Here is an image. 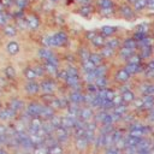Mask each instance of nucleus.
<instances>
[{
  "label": "nucleus",
  "mask_w": 154,
  "mask_h": 154,
  "mask_svg": "<svg viewBox=\"0 0 154 154\" xmlns=\"http://www.w3.org/2000/svg\"><path fill=\"white\" fill-rule=\"evenodd\" d=\"M78 66H79V70H81V75H83V73H88V72H93V71L96 69V66H95L90 60L79 63Z\"/></svg>",
  "instance_id": "obj_38"
},
{
  "label": "nucleus",
  "mask_w": 154,
  "mask_h": 154,
  "mask_svg": "<svg viewBox=\"0 0 154 154\" xmlns=\"http://www.w3.org/2000/svg\"><path fill=\"white\" fill-rule=\"evenodd\" d=\"M41 87V94H48V95H55L59 91V87L61 85L55 78L52 77H43L38 81Z\"/></svg>",
  "instance_id": "obj_4"
},
{
  "label": "nucleus",
  "mask_w": 154,
  "mask_h": 154,
  "mask_svg": "<svg viewBox=\"0 0 154 154\" xmlns=\"http://www.w3.org/2000/svg\"><path fill=\"white\" fill-rule=\"evenodd\" d=\"M141 97H142V102H143V113L154 108V95H144Z\"/></svg>",
  "instance_id": "obj_36"
},
{
  "label": "nucleus",
  "mask_w": 154,
  "mask_h": 154,
  "mask_svg": "<svg viewBox=\"0 0 154 154\" xmlns=\"http://www.w3.org/2000/svg\"><path fill=\"white\" fill-rule=\"evenodd\" d=\"M101 154H123V152L119 148H117L116 146H112V147H108V148L103 149Z\"/></svg>",
  "instance_id": "obj_50"
},
{
  "label": "nucleus",
  "mask_w": 154,
  "mask_h": 154,
  "mask_svg": "<svg viewBox=\"0 0 154 154\" xmlns=\"http://www.w3.org/2000/svg\"><path fill=\"white\" fill-rule=\"evenodd\" d=\"M100 52V54L102 55V58L105 59V61H107V63H109V61H112V60H116V58H117V51H114V49H112V48H109V47H103L102 49H100L99 51Z\"/></svg>",
  "instance_id": "obj_28"
},
{
  "label": "nucleus",
  "mask_w": 154,
  "mask_h": 154,
  "mask_svg": "<svg viewBox=\"0 0 154 154\" xmlns=\"http://www.w3.org/2000/svg\"><path fill=\"white\" fill-rule=\"evenodd\" d=\"M43 64V67H45V71H46V76L47 77H52V78H55L58 72L60 71L61 66L59 65H55L53 63H49V61H46V63H42Z\"/></svg>",
  "instance_id": "obj_24"
},
{
  "label": "nucleus",
  "mask_w": 154,
  "mask_h": 154,
  "mask_svg": "<svg viewBox=\"0 0 154 154\" xmlns=\"http://www.w3.org/2000/svg\"><path fill=\"white\" fill-rule=\"evenodd\" d=\"M152 154H154V138H153V143H152Z\"/></svg>",
  "instance_id": "obj_61"
},
{
  "label": "nucleus",
  "mask_w": 154,
  "mask_h": 154,
  "mask_svg": "<svg viewBox=\"0 0 154 154\" xmlns=\"http://www.w3.org/2000/svg\"><path fill=\"white\" fill-rule=\"evenodd\" d=\"M66 95L71 103L83 106L84 105V90H66Z\"/></svg>",
  "instance_id": "obj_15"
},
{
  "label": "nucleus",
  "mask_w": 154,
  "mask_h": 154,
  "mask_svg": "<svg viewBox=\"0 0 154 154\" xmlns=\"http://www.w3.org/2000/svg\"><path fill=\"white\" fill-rule=\"evenodd\" d=\"M99 35V29H91V30H87L83 32L82 35V38H83V42L84 43H90L96 36Z\"/></svg>",
  "instance_id": "obj_37"
},
{
  "label": "nucleus",
  "mask_w": 154,
  "mask_h": 154,
  "mask_svg": "<svg viewBox=\"0 0 154 154\" xmlns=\"http://www.w3.org/2000/svg\"><path fill=\"white\" fill-rule=\"evenodd\" d=\"M0 31H1L2 36L6 37V38H13V37H16L19 34V30H18V28L16 26V24L13 22L10 23V24H7L2 29H0Z\"/></svg>",
  "instance_id": "obj_21"
},
{
  "label": "nucleus",
  "mask_w": 154,
  "mask_h": 154,
  "mask_svg": "<svg viewBox=\"0 0 154 154\" xmlns=\"http://www.w3.org/2000/svg\"><path fill=\"white\" fill-rule=\"evenodd\" d=\"M96 14L101 18H114L117 17V6L118 2L114 0H95Z\"/></svg>",
  "instance_id": "obj_1"
},
{
  "label": "nucleus",
  "mask_w": 154,
  "mask_h": 154,
  "mask_svg": "<svg viewBox=\"0 0 154 154\" xmlns=\"http://www.w3.org/2000/svg\"><path fill=\"white\" fill-rule=\"evenodd\" d=\"M119 31H120V28L119 26H114V25H103V26H101L99 29V34L102 35L106 38L118 35Z\"/></svg>",
  "instance_id": "obj_22"
},
{
  "label": "nucleus",
  "mask_w": 154,
  "mask_h": 154,
  "mask_svg": "<svg viewBox=\"0 0 154 154\" xmlns=\"http://www.w3.org/2000/svg\"><path fill=\"white\" fill-rule=\"evenodd\" d=\"M52 40H53V49H65L70 43V35L67 31L59 29L52 32Z\"/></svg>",
  "instance_id": "obj_3"
},
{
  "label": "nucleus",
  "mask_w": 154,
  "mask_h": 154,
  "mask_svg": "<svg viewBox=\"0 0 154 154\" xmlns=\"http://www.w3.org/2000/svg\"><path fill=\"white\" fill-rule=\"evenodd\" d=\"M25 20H26V24H28V30L29 32H37L41 26H42V19H41V16L34 11H30V12H26V16H25Z\"/></svg>",
  "instance_id": "obj_7"
},
{
  "label": "nucleus",
  "mask_w": 154,
  "mask_h": 154,
  "mask_svg": "<svg viewBox=\"0 0 154 154\" xmlns=\"http://www.w3.org/2000/svg\"><path fill=\"white\" fill-rule=\"evenodd\" d=\"M6 106H8L13 112H16V113L19 116L20 113H23V112L25 111L26 101L23 100V99L19 97V96H13V97H11V99L7 101V105H6Z\"/></svg>",
  "instance_id": "obj_12"
},
{
  "label": "nucleus",
  "mask_w": 154,
  "mask_h": 154,
  "mask_svg": "<svg viewBox=\"0 0 154 154\" xmlns=\"http://www.w3.org/2000/svg\"><path fill=\"white\" fill-rule=\"evenodd\" d=\"M130 111H131V107H130L129 105H126V103H122V105L116 106V107L113 108V112L117 113L118 116H120L122 118H123L125 114H128Z\"/></svg>",
  "instance_id": "obj_43"
},
{
  "label": "nucleus",
  "mask_w": 154,
  "mask_h": 154,
  "mask_svg": "<svg viewBox=\"0 0 154 154\" xmlns=\"http://www.w3.org/2000/svg\"><path fill=\"white\" fill-rule=\"evenodd\" d=\"M122 47L128 48V49H131V51H135V52H138V43L136 42V40L132 36H125V37H123Z\"/></svg>",
  "instance_id": "obj_30"
},
{
  "label": "nucleus",
  "mask_w": 154,
  "mask_h": 154,
  "mask_svg": "<svg viewBox=\"0 0 154 154\" xmlns=\"http://www.w3.org/2000/svg\"><path fill=\"white\" fill-rule=\"evenodd\" d=\"M123 1H125V2H129V4H131V5H132V4H134L136 0H123Z\"/></svg>",
  "instance_id": "obj_60"
},
{
  "label": "nucleus",
  "mask_w": 154,
  "mask_h": 154,
  "mask_svg": "<svg viewBox=\"0 0 154 154\" xmlns=\"http://www.w3.org/2000/svg\"><path fill=\"white\" fill-rule=\"evenodd\" d=\"M5 52H6V54L7 55H10V57H16L17 54H19L20 53V51H22V45L18 42V41H16V40H8L6 43H5Z\"/></svg>",
  "instance_id": "obj_16"
},
{
  "label": "nucleus",
  "mask_w": 154,
  "mask_h": 154,
  "mask_svg": "<svg viewBox=\"0 0 154 154\" xmlns=\"http://www.w3.org/2000/svg\"><path fill=\"white\" fill-rule=\"evenodd\" d=\"M31 65H32V67H34V70H35V72H36V75H37V77H38V81L42 79L43 77H46V71H45L43 64H42L41 61L36 60V61H34Z\"/></svg>",
  "instance_id": "obj_39"
},
{
  "label": "nucleus",
  "mask_w": 154,
  "mask_h": 154,
  "mask_svg": "<svg viewBox=\"0 0 154 154\" xmlns=\"http://www.w3.org/2000/svg\"><path fill=\"white\" fill-rule=\"evenodd\" d=\"M48 154H66V147L58 142L48 147Z\"/></svg>",
  "instance_id": "obj_40"
},
{
  "label": "nucleus",
  "mask_w": 154,
  "mask_h": 154,
  "mask_svg": "<svg viewBox=\"0 0 154 154\" xmlns=\"http://www.w3.org/2000/svg\"><path fill=\"white\" fill-rule=\"evenodd\" d=\"M18 119V114L13 112L8 106H2L0 109V123H10L13 124Z\"/></svg>",
  "instance_id": "obj_13"
},
{
  "label": "nucleus",
  "mask_w": 154,
  "mask_h": 154,
  "mask_svg": "<svg viewBox=\"0 0 154 154\" xmlns=\"http://www.w3.org/2000/svg\"><path fill=\"white\" fill-rule=\"evenodd\" d=\"M31 153H32V154H48V146H47L46 143L35 146V148L32 149Z\"/></svg>",
  "instance_id": "obj_48"
},
{
  "label": "nucleus",
  "mask_w": 154,
  "mask_h": 154,
  "mask_svg": "<svg viewBox=\"0 0 154 154\" xmlns=\"http://www.w3.org/2000/svg\"><path fill=\"white\" fill-rule=\"evenodd\" d=\"M71 146L75 148V150L79 154H85L89 152V149L91 148V144L89 143V141L83 136V137H77V138H72V143Z\"/></svg>",
  "instance_id": "obj_11"
},
{
  "label": "nucleus",
  "mask_w": 154,
  "mask_h": 154,
  "mask_svg": "<svg viewBox=\"0 0 154 154\" xmlns=\"http://www.w3.org/2000/svg\"><path fill=\"white\" fill-rule=\"evenodd\" d=\"M57 113H59V112H57L51 105H46V103H43L42 109H41V113H40V118L43 119L45 122H47V120H51Z\"/></svg>",
  "instance_id": "obj_23"
},
{
  "label": "nucleus",
  "mask_w": 154,
  "mask_h": 154,
  "mask_svg": "<svg viewBox=\"0 0 154 154\" xmlns=\"http://www.w3.org/2000/svg\"><path fill=\"white\" fill-rule=\"evenodd\" d=\"M23 78L25 82H30V81H38V77L32 67L31 64L26 65L24 69H23Z\"/></svg>",
  "instance_id": "obj_26"
},
{
  "label": "nucleus",
  "mask_w": 154,
  "mask_h": 154,
  "mask_svg": "<svg viewBox=\"0 0 154 154\" xmlns=\"http://www.w3.org/2000/svg\"><path fill=\"white\" fill-rule=\"evenodd\" d=\"M42 106H43V103H42L38 99H30V100L26 102V107H25L24 113H26L30 118L40 117Z\"/></svg>",
  "instance_id": "obj_8"
},
{
  "label": "nucleus",
  "mask_w": 154,
  "mask_h": 154,
  "mask_svg": "<svg viewBox=\"0 0 154 154\" xmlns=\"http://www.w3.org/2000/svg\"><path fill=\"white\" fill-rule=\"evenodd\" d=\"M12 154H32L31 152H25L23 149H17V150H13Z\"/></svg>",
  "instance_id": "obj_56"
},
{
  "label": "nucleus",
  "mask_w": 154,
  "mask_h": 154,
  "mask_svg": "<svg viewBox=\"0 0 154 154\" xmlns=\"http://www.w3.org/2000/svg\"><path fill=\"white\" fill-rule=\"evenodd\" d=\"M0 154H12V150L7 147H0Z\"/></svg>",
  "instance_id": "obj_55"
},
{
  "label": "nucleus",
  "mask_w": 154,
  "mask_h": 154,
  "mask_svg": "<svg viewBox=\"0 0 154 154\" xmlns=\"http://www.w3.org/2000/svg\"><path fill=\"white\" fill-rule=\"evenodd\" d=\"M13 23H14V24H16V26L18 28L19 32H25V31H28V32H29V30H28V24H26L25 18L19 19V20H16V22H13Z\"/></svg>",
  "instance_id": "obj_49"
},
{
  "label": "nucleus",
  "mask_w": 154,
  "mask_h": 154,
  "mask_svg": "<svg viewBox=\"0 0 154 154\" xmlns=\"http://www.w3.org/2000/svg\"><path fill=\"white\" fill-rule=\"evenodd\" d=\"M89 60H90L95 66H100V65H102L103 63H106L99 51H93L91 54H90V59H89Z\"/></svg>",
  "instance_id": "obj_41"
},
{
  "label": "nucleus",
  "mask_w": 154,
  "mask_h": 154,
  "mask_svg": "<svg viewBox=\"0 0 154 154\" xmlns=\"http://www.w3.org/2000/svg\"><path fill=\"white\" fill-rule=\"evenodd\" d=\"M150 34L154 36V22L150 24Z\"/></svg>",
  "instance_id": "obj_58"
},
{
  "label": "nucleus",
  "mask_w": 154,
  "mask_h": 154,
  "mask_svg": "<svg viewBox=\"0 0 154 154\" xmlns=\"http://www.w3.org/2000/svg\"><path fill=\"white\" fill-rule=\"evenodd\" d=\"M76 12L85 18V19H90L95 13H96V7L95 5H84V6H77L76 7Z\"/></svg>",
  "instance_id": "obj_18"
},
{
  "label": "nucleus",
  "mask_w": 154,
  "mask_h": 154,
  "mask_svg": "<svg viewBox=\"0 0 154 154\" xmlns=\"http://www.w3.org/2000/svg\"><path fill=\"white\" fill-rule=\"evenodd\" d=\"M144 116H146V117H144L146 123H148V124H150V125H154V108H152L150 111L146 112Z\"/></svg>",
  "instance_id": "obj_51"
},
{
  "label": "nucleus",
  "mask_w": 154,
  "mask_h": 154,
  "mask_svg": "<svg viewBox=\"0 0 154 154\" xmlns=\"http://www.w3.org/2000/svg\"><path fill=\"white\" fill-rule=\"evenodd\" d=\"M111 64L109 63H103L102 65H100V66H96V69L94 70V72H95V76H96V78H99V77H106V76H111Z\"/></svg>",
  "instance_id": "obj_27"
},
{
  "label": "nucleus",
  "mask_w": 154,
  "mask_h": 154,
  "mask_svg": "<svg viewBox=\"0 0 154 154\" xmlns=\"http://www.w3.org/2000/svg\"><path fill=\"white\" fill-rule=\"evenodd\" d=\"M94 117H95V109H93L90 106H87V105H83L79 109V114H78V118L84 122V123H89L91 120H94Z\"/></svg>",
  "instance_id": "obj_17"
},
{
  "label": "nucleus",
  "mask_w": 154,
  "mask_h": 154,
  "mask_svg": "<svg viewBox=\"0 0 154 154\" xmlns=\"http://www.w3.org/2000/svg\"><path fill=\"white\" fill-rule=\"evenodd\" d=\"M30 5H31L30 0H14V8L16 10H20V11L28 12Z\"/></svg>",
  "instance_id": "obj_44"
},
{
  "label": "nucleus",
  "mask_w": 154,
  "mask_h": 154,
  "mask_svg": "<svg viewBox=\"0 0 154 154\" xmlns=\"http://www.w3.org/2000/svg\"><path fill=\"white\" fill-rule=\"evenodd\" d=\"M116 125H100L99 126V134L101 135H111L116 130Z\"/></svg>",
  "instance_id": "obj_47"
},
{
  "label": "nucleus",
  "mask_w": 154,
  "mask_h": 154,
  "mask_svg": "<svg viewBox=\"0 0 154 154\" xmlns=\"http://www.w3.org/2000/svg\"><path fill=\"white\" fill-rule=\"evenodd\" d=\"M77 6H84V5H94L95 0H75Z\"/></svg>",
  "instance_id": "obj_53"
},
{
  "label": "nucleus",
  "mask_w": 154,
  "mask_h": 154,
  "mask_svg": "<svg viewBox=\"0 0 154 154\" xmlns=\"http://www.w3.org/2000/svg\"><path fill=\"white\" fill-rule=\"evenodd\" d=\"M114 1H117V2H120V1H123V0H114Z\"/></svg>",
  "instance_id": "obj_62"
},
{
  "label": "nucleus",
  "mask_w": 154,
  "mask_h": 154,
  "mask_svg": "<svg viewBox=\"0 0 154 154\" xmlns=\"http://www.w3.org/2000/svg\"><path fill=\"white\" fill-rule=\"evenodd\" d=\"M135 31L141 32V34H144V35H149L150 34V24L147 23V22H142V23H140L136 26Z\"/></svg>",
  "instance_id": "obj_46"
},
{
  "label": "nucleus",
  "mask_w": 154,
  "mask_h": 154,
  "mask_svg": "<svg viewBox=\"0 0 154 154\" xmlns=\"http://www.w3.org/2000/svg\"><path fill=\"white\" fill-rule=\"evenodd\" d=\"M111 78H112L113 84H117V85L125 84V83H129V82L132 81V77L130 76V73L125 70V67L123 65L114 69V71L111 75Z\"/></svg>",
  "instance_id": "obj_5"
},
{
  "label": "nucleus",
  "mask_w": 154,
  "mask_h": 154,
  "mask_svg": "<svg viewBox=\"0 0 154 154\" xmlns=\"http://www.w3.org/2000/svg\"><path fill=\"white\" fill-rule=\"evenodd\" d=\"M120 95H122L123 102L126 103V105H129V106H131L132 102L138 97V96H137V91H136V89L128 90V91H125V93H123V94H120Z\"/></svg>",
  "instance_id": "obj_31"
},
{
  "label": "nucleus",
  "mask_w": 154,
  "mask_h": 154,
  "mask_svg": "<svg viewBox=\"0 0 154 154\" xmlns=\"http://www.w3.org/2000/svg\"><path fill=\"white\" fill-rule=\"evenodd\" d=\"M112 84H113V82H112L111 76L99 77V78H96V81H95V85H96L99 89H107V88H111Z\"/></svg>",
  "instance_id": "obj_33"
},
{
  "label": "nucleus",
  "mask_w": 154,
  "mask_h": 154,
  "mask_svg": "<svg viewBox=\"0 0 154 154\" xmlns=\"http://www.w3.org/2000/svg\"><path fill=\"white\" fill-rule=\"evenodd\" d=\"M0 2L5 6V8L6 10H13V7H14V0H0Z\"/></svg>",
  "instance_id": "obj_52"
},
{
  "label": "nucleus",
  "mask_w": 154,
  "mask_h": 154,
  "mask_svg": "<svg viewBox=\"0 0 154 154\" xmlns=\"http://www.w3.org/2000/svg\"><path fill=\"white\" fill-rule=\"evenodd\" d=\"M125 67V70L130 73V76L134 78L135 76H138L141 73L144 72V69H146V63L144 64H131V63H126L123 65Z\"/></svg>",
  "instance_id": "obj_19"
},
{
  "label": "nucleus",
  "mask_w": 154,
  "mask_h": 154,
  "mask_svg": "<svg viewBox=\"0 0 154 154\" xmlns=\"http://www.w3.org/2000/svg\"><path fill=\"white\" fill-rule=\"evenodd\" d=\"M5 11H6V8H5V6H4V5H2L1 2H0V13H1V12H5Z\"/></svg>",
  "instance_id": "obj_59"
},
{
  "label": "nucleus",
  "mask_w": 154,
  "mask_h": 154,
  "mask_svg": "<svg viewBox=\"0 0 154 154\" xmlns=\"http://www.w3.org/2000/svg\"><path fill=\"white\" fill-rule=\"evenodd\" d=\"M22 89H23V94L29 99H38V96L41 95V87L38 81H30V82L24 81Z\"/></svg>",
  "instance_id": "obj_6"
},
{
  "label": "nucleus",
  "mask_w": 154,
  "mask_h": 154,
  "mask_svg": "<svg viewBox=\"0 0 154 154\" xmlns=\"http://www.w3.org/2000/svg\"><path fill=\"white\" fill-rule=\"evenodd\" d=\"M4 73H5V77L7 79H10V81L16 79V77H17V71L12 65H7L5 67V70H4Z\"/></svg>",
  "instance_id": "obj_45"
},
{
  "label": "nucleus",
  "mask_w": 154,
  "mask_h": 154,
  "mask_svg": "<svg viewBox=\"0 0 154 154\" xmlns=\"http://www.w3.org/2000/svg\"><path fill=\"white\" fill-rule=\"evenodd\" d=\"M122 43H123V37L119 36V35L106 38V47H109V48H112L117 52L122 48Z\"/></svg>",
  "instance_id": "obj_25"
},
{
  "label": "nucleus",
  "mask_w": 154,
  "mask_h": 154,
  "mask_svg": "<svg viewBox=\"0 0 154 154\" xmlns=\"http://www.w3.org/2000/svg\"><path fill=\"white\" fill-rule=\"evenodd\" d=\"M117 17L124 20H128V22H134L138 18V14L135 12L131 4L120 1L118 2V6H117Z\"/></svg>",
  "instance_id": "obj_2"
},
{
  "label": "nucleus",
  "mask_w": 154,
  "mask_h": 154,
  "mask_svg": "<svg viewBox=\"0 0 154 154\" xmlns=\"http://www.w3.org/2000/svg\"><path fill=\"white\" fill-rule=\"evenodd\" d=\"M132 7H134L135 12L140 16L141 13H143L147 10V0H136L132 4Z\"/></svg>",
  "instance_id": "obj_42"
},
{
  "label": "nucleus",
  "mask_w": 154,
  "mask_h": 154,
  "mask_svg": "<svg viewBox=\"0 0 154 154\" xmlns=\"http://www.w3.org/2000/svg\"><path fill=\"white\" fill-rule=\"evenodd\" d=\"M48 1H51V2H52V4H54V5H59V4L64 2L65 0H48Z\"/></svg>",
  "instance_id": "obj_57"
},
{
  "label": "nucleus",
  "mask_w": 154,
  "mask_h": 154,
  "mask_svg": "<svg viewBox=\"0 0 154 154\" xmlns=\"http://www.w3.org/2000/svg\"><path fill=\"white\" fill-rule=\"evenodd\" d=\"M91 52H93V49L90 48V46H89L88 43L82 42V43L78 46L77 51H76V55H77V58H78V64L89 60Z\"/></svg>",
  "instance_id": "obj_14"
},
{
  "label": "nucleus",
  "mask_w": 154,
  "mask_h": 154,
  "mask_svg": "<svg viewBox=\"0 0 154 154\" xmlns=\"http://www.w3.org/2000/svg\"><path fill=\"white\" fill-rule=\"evenodd\" d=\"M89 46H90V48L93 49V51H100V49H102L105 46H106V37H103L102 35H97L90 43H89Z\"/></svg>",
  "instance_id": "obj_29"
},
{
  "label": "nucleus",
  "mask_w": 154,
  "mask_h": 154,
  "mask_svg": "<svg viewBox=\"0 0 154 154\" xmlns=\"http://www.w3.org/2000/svg\"><path fill=\"white\" fill-rule=\"evenodd\" d=\"M59 53L53 49V48H48V47H38L37 51H36V59L41 63H45V61H49L51 59H53L55 55H58Z\"/></svg>",
  "instance_id": "obj_10"
},
{
  "label": "nucleus",
  "mask_w": 154,
  "mask_h": 154,
  "mask_svg": "<svg viewBox=\"0 0 154 154\" xmlns=\"http://www.w3.org/2000/svg\"><path fill=\"white\" fill-rule=\"evenodd\" d=\"M12 22H13V18H12V12L10 10H6L5 12L0 13V29H2L4 26H6Z\"/></svg>",
  "instance_id": "obj_35"
},
{
  "label": "nucleus",
  "mask_w": 154,
  "mask_h": 154,
  "mask_svg": "<svg viewBox=\"0 0 154 154\" xmlns=\"http://www.w3.org/2000/svg\"><path fill=\"white\" fill-rule=\"evenodd\" d=\"M61 67L70 76H81V70H79V66L77 64H65V63H63Z\"/></svg>",
  "instance_id": "obj_34"
},
{
  "label": "nucleus",
  "mask_w": 154,
  "mask_h": 154,
  "mask_svg": "<svg viewBox=\"0 0 154 154\" xmlns=\"http://www.w3.org/2000/svg\"><path fill=\"white\" fill-rule=\"evenodd\" d=\"M54 136L58 140V142L60 144L65 146V147L71 146V143H72V134H71V131L65 129V128H63V126H60V128H58L55 130Z\"/></svg>",
  "instance_id": "obj_9"
},
{
  "label": "nucleus",
  "mask_w": 154,
  "mask_h": 154,
  "mask_svg": "<svg viewBox=\"0 0 154 154\" xmlns=\"http://www.w3.org/2000/svg\"><path fill=\"white\" fill-rule=\"evenodd\" d=\"M147 11L154 12V0H147Z\"/></svg>",
  "instance_id": "obj_54"
},
{
  "label": "nucleus",
  "mask_w": 154,
  "mask_h": 154,
  "mask_svg": "<svg viewBox=\"0 0 154 154\" xmlns=\"http://www.w3.org/2000/svg\"><path fill=\"white\" fill-rule=\"evenodd\" d=\"M135 53H137V52L122 47V48L117 52V58H116V60H118L122 65H124V64H126V63L129 61V59H130Z\"/></svg>",
  "instance_id": "obj_20"
},
{
  "label": "nucleus",
  "mask_w": 154,
  "mask_h": 154,
  "mask_svg": "<svg viewBox=\"0 0 154 154\" xmlns=\"http://www.w3.org/2000/svg\"><path fill=\"white\" fill-rule=\"evenodd\" d=\"M138 53L142 58V60L144 63H148L149 60H152L154 58V47H146V48H141L138 49Z\"/></svg>",
  "instance_id": "obj_32"
}]
</instances>
